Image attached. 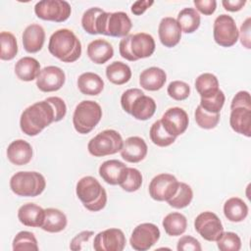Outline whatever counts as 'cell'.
Returning a JSON list of instances; mask_svg holds the SVG:
<instances>
[{
    "instance_id": "cell-3",
    "label": "cell",
    "mask_w": 251,
    "mask_h": 251,
    "mask_svg": "<svg viewBox=\"0 0 251 251\" xmlns=\"http://www.w3.org/2000/svg\"><path fill=\"white\" fill-rule=\"evenodd\" d=\"M156 48L153 36L146 32L128 34L121 39L119 44L120 55L130 62L150 57Z\"/></svg>"
},
{
    "instance_id": "cell-2",
    "label": "cell",
    "mask_w": 251,
    "mask_h": 251,
    "mask_svg": "<svg viewBox=\"0 0 251 251\" xmlns=\"http://www.w3.org/2000/svg\"><path fill=\"white\" fill-rule=\"evenodd\" d=\"M49 52L64 63H73L81 55V43L74 31L61 28L52 33L48 42Z\"/></svg>"
},
{
    "instance_id": "cell-26",
    "label": "cell",
    "mask_w": 251,
    "mask_h": 251,
    "mask_svg": "<svg viewBox=\"0 0 251 251\" xmlns=\"http://www.w3.org/2000/svg\"><path fill=\"white\" fill-rule=\"evenodd\" d=\"M156 107V102L152 97L142 94L136 97L131 104L129 115L138 121H146L153 117Z\"/></svg>"
},
{
    "instance_id": "cell-29",
    "label": "cell",
    "mask_w": 251,
    "mask_h": 251,
    "mask_svg": "<svg viewBox=\"0 0 251 251\" xmlns=\"http://www.w3.org/2000/svg\"><path fill=\"white\" fill-rule=\"evenodd\" d=\"M224 214L229 222L240 223L248 215V206L241 198L231 197L224 204Z\"/></svg>"
},
{
    "instance_id": "cell-52",
    "label": "cell",
    "mask_w": 251,
    "mask_h": 251,
    "mask_svg": "<svg viewBox=\"0 0 251 251\" xmlns=\"http://www.w3.org/2000/svg\"><path fill=\"white\" fill-rule=\"evenodd\" d=\"M153 4H154V1H152V0H150V1L149 0H138V1H135L131 5L130 10L133 15L139 16V15H142Z\"/></svg>"
},
{
    "instance_id": "cell-18",
    "label": "cell",
    "mask_w": 251,
    "mask_h": 251,
    "mask_svg": "<svg viewBox=\"0 0 251 251\" xmlns=\"http://www.w3.org/2000/svg\"><path fill=\"white\" fill-rule=\"evenodd\" d=\"M158 34L161 43L168 48L175 47L181 38V28L176 19L165 17L161 20L158 27Z\"/></svg>"
},
{
    "instance_id": "cell-40",
    "label": "cell",
    "mask_w": 251,
    "mask_h": 251,
    "mask_svg": "<svg viewBox=\"0 0 251 251\" xmlns=\"http://www.w3.org/2000/svg\"><path fill=\"white\" fill-rule=\"evenodd\" d=\"M195 122L199 127L204 129H212L216 127L220 122V113L213 114L205 111L200 105H198L194 112Z\"/></svg>"
},
{
    "instance_id": "cell-9",
    "label": "cell",
    "mask_w": 251,
    "mask_h": 251,
    "mask_svg": "<svg viewBox=\"0 0 251 251\" xmlns=\"http://www.w3.org/2000/svg\"><path fill=\"white\" fill-rule=\"evenodd\" d=\"M213 36L215 42L222 47L233 46L239 37V31L231 16L222 14L214 21Z\"/></svg>"
},
{
    "instance_id": "cell-5",
    "label": "cell",
    "mask_w": 251,
    "mask_h": 251,
    "mask_svg": "<svg viewBox=\"0 0 251 251\" xmlns=\"http://www.w3.org/2000/svg\"><path fill=\"white\" fill-rule=\"evenodd\" d=\"M46 187L45 177L38 172H18L10 179V188L18 196L35 197Z\"/></svg>"
},
{
    "instance_id": "cell-41",
    "label": "cell",
    "mask_w": 251,
    "mask_h": 251,
    "mask_svg": "<svg viewBox=\"0 0 251 251\" xmlns=\"http://www.w3.org/2000/svg\"><path fill=\"white\" fill-rule=\"evenodd\" d=\"M216 242L221 251H239L241 248L240 237L232 231H223Z\"/></svg>"
},
{
    "instance_id": "cell-21",
    "label": "cell",
    "mask_w": 251,
    "mask_h": 251,
    "mask_svg": "<svg viewBox=\"0 0 251 251\" xmlns=\"http://www.w3.org/2000/svg\"><path fill=\"white\" fill-rule=\"evenodd\" d=\"M22 38L25 50L28 53H36L42 49L45 41L44 28L40 25L31 24L25 28Z\"/></svg>"
},
{
    "instance_id": "cell-13",
    "label": "cell",
    "mask_w": 251,
    "mask_h": 251,
    "mask_svg": "<svg viewBox=\"0 0 251 251\" xmlns=\"http://www.w3.org/2000/svg\"><path fill=\"white\" fill-rule=\"evenodd\" d=\"M195 230L207 241H217L224 231L220 218L213 212L206 211L199 214L194 220Z\"/></svg>"
},
{
    "instance_id": "cell-42",
    "label": "cell",
    "mask_w": 251,
    "mask_h": 251,
    "mask_svg": "<svg viewBox=\"0 0 251 251\" xmlns=\"http://www.w3.org/2000/svg\"><path fill=\"white\" fill-rule=\"evenodd\" d=\"M104 11L98 7H92L87 9L81 17V25L85 32L89 34H97L96 32V22L98 17Z\"/></svg>"
},
{
    "instance_id": "cell-37",
    "label": "cell",
    "mask_w": 251,
    "mask_h": 251,
    "mask_svg": "<svg viewBox=\"0 0 251 251\" xmlns=\"http://www.w3.org/2000/svg\"><path fill=\"white\" fill-rule=\"evenodd\" d=\"M0 42V59L3 61H10L14 59L18 53V43L15 35L9 31H1Z\"/></svg>"
},
{
    "instance_id": "cell-36",
    "label": "cell",
    "mask_w": 251,
    "mask_h": 251,
    "mask_svg": "<svg viewBox=\"0 0 251 251\" xmlns=\"http://www.w3.org/2000/svg\"><path fill=\"white\" fill-rule=\"evenodd\" d=\"M149 135H150L151 141L159 147L170 146L176 139V137L169 134L166 131V129L164 128L160 120L153 123V125L151 126L150 130H149Z\"/></svg>"
},
{
    "instance_id": "cell-35",
    "label": "cell",
    "mask_w": 251,
    "mask_h": 251,
    "mask_svg": "<svg viewBox=\"0 0 251 251\" xmlns=\"http://www.w3.org/2000/svg\"><path fill=\"white\" fill-rule=\"evenodd\" d=\"M13 250L14 251H37L38 244L34 234L30 231L22 230L16 234L13 239Z\"/></svg>"
},
{
    "instance_id": "cell-43",
    "label": "cell",
    "mask_w": 251,
    "mask_h": 251,
    "mask_svg": "<svg viewBox=\"0 0 251 251\" xmlns=\"http://www.w3.org/2000/svg\"><path fill=\"white\" fill-rule=\"evenodd\" d=\"M142 175L135 168L127 167V175L120 186L127 192H134L141 187Z\"/></svg>"
},
{
    "instance_id": "cell-12",
    "label": "cell",
    "mask_w": 251,
    "mask_h": 251,
    "mask_svg": "<svg viewBox=\"0 0 251 251\" xmlns=\"http://www.w3.org/2000/svg\"><path fill=\"white\" fill-rule=\"evenodd\" d=\"M160 235V229L156 225L143 223L134 227L129 238V243L136 251H146L157 243Z\"/></svg>"
},
{
    "instance_id": "cell-1",
    "label": "cell",
    "mask_w": 251,
    "mask_h": 251,
    "mask_svg": "<svg viewBox=\"0 0 251 251\" xmlns=\"http://www.w3.org/2000/svg\"><path fill=\"white\" fill-rule=\"evenodd\" d=\"M55 111L46 100L35 102L25 108L20 118V127L28 136L39 134L45 127L55 122Z\"/></svg>"
},
{
    "instance_id": "cell-6",
    "label": "cell",
    "mask_w": 251,
    "mask_h": 251,
    "mask_svg": "<svg viewBox=\"0 0 251 251\" xmlns=\"http://www.w3.org/2000/svg\"><path fill=\"white\" fill-rule=\"evenodd\" d=\"M132 23L125 12H103L96 22L97 34L113 37H126L129 34Z\"/></svg>"
},
{
    "instance_id": "cell-11",
    "label": "cell",
    "mask_w": 251,
    "mask_h": 251,
    "mask_svg": "<svg viewBox=\"0 0 251 251\" xmlns=\"http://www.w3.org/2000/svg\"><path fill=\"white\" fill-rule=\"evenodd\" d=\"M179 181L171 174H159L149 183V195L156 201H168L176 192Z\"/></svg>"
},
{
    "instance_id": "cell-48",
    "label": "cell",
    "mask_w": 251,
    "mask_h": 251,
    "mask_svg": "<svg viewBox=\"0 0 251 251\" xmlns=\"http://www.w3.org/2000/svg\"><path fill=\"white\" fill-rule=\"evenodd\" d=\"M193 4L197 12L206 16L214 14L217 8V1L215 0H194Z\"/></svg>"
},
{
    "instance_id": "cell-51",
    "label": "cell",
    "mask_w": 251,
    "mask_h": 251,
    "mask_svg": "<svg viewBox=\"0 0 251 251\" xmlns=\"http://www.w3.org/2000/svg\"><path fill=\"white\" fill-rule=\"evenodd\" d=\"M250 24H251V18L248 17L241 25L240 26V42L241 44L247 48H251V37H250Z\"/></svg>"
},
{
    "instance_id": "cell-31",
    "label": "cell",
    "mask_w": 251,
    "mask_h": 251,
    "mask_svg": "<svg viewBox=\"0 0 251 251\" xmlns=\"http://www.w3.org/2000/svg\"><path fill=\"white\" fill-rule=\"evenodd\" d=\"M106 76L113 84L122 85L128 82L131 78V70L126 63L115 61L107 66Z\"/></svg>"
},
{
    "instance_id": "cell-38",
    "label": "cell",
    "mask_w": 251,
    "mask_h": 251,
    "mask_svg": "<svg viewBox=\"0 0 251 251\" xmlns=\"http://www.w3.org/2000/svg\"><path fill=\"white\" fill-rule=\"evenodd\" d=\"M195 88L201 96H205L219 90V80L217 76L210 73H204L195 79Z\"/></svg>"
},
{
    "instance_id": "cell-53",
    "label": "cell",
    "mask_w": 251,
    "mask_h": 251,
    "mask_svg": "<svg viewBox=\"0 0 251 251\" xmlns=\"http://www.w3.org/2000/svg\"><path fill=\"white\" fill-rule=\"evenodd\" d=\"M224 8L228 12H238L246 4L245 0H224L222 1Z\"/></svg>"
},
{
    "instance_id": "cell-16",
    "label": "cell",
    "mask_w": 251,
    "mask_h": 251,
    "mask_svg": "<svg viewBox=\"0 0 251 251\" xmlns=\"http://www.w3.org/2000/svg\"><path fill=\"white\" fill-rule=\"evenodd\" d=\"M65 81L66 75L61 68L47 66L40 71L36 78V86L42 92H53L61 89Z\"/></svg>"
},
{
    "instance_id": "cell-27",
    "label": "cell",
    "mask_w": 251,
    "mask_h": 251,
    "mask_svg": "<svg viewBox=\"0 0 251 251\" xmlns=\"http://www.w3.org/2000/svg\"><path fill=\"white\" fill-rule=\"evenodd\" d=\"M39 62L32 57H23L15 65V74L23 81H32L36 79L40 73Z\"/></svg>"
},
{
    "instance_id": "cell-50",
    "label": "cell",
    "mask_w": 251,
    "mask_h": 251,
    "mask_svg": "<svg viewBox=\"0 0 251 251\" xmlns=\"http://www.w3.org/2000/svg\"><path fill=\"white\" fill-rule=\"evenodd\" d=\"M237 107H245V108L251 109V99L248 91L241 90L234 95V97L231 100L230 109L237 108Z\"/></svg>"
},
{
    "instance_id": "cell-45",
    "label": "cell",
    "mask_w": 251,
    "mask_h": 251,
    "mask_svg": "<svg viewBox=\"0 0 251 251\" xmlns=\"http://www.w3.org/2000/svg\"><path fill=\"white\" fill-rule=\"evenodd\" d=\"M177 251H201L202 247L200 242L190 235H183L177 241Z\"/></svg>"
},
{
    "instance_id": "cell-15",
    "label": "cell",
    "mask_w": 251,
    "mask_h": 251,
    "mask_svg": "<svg viewBox=\"0 0 251 251\" xmlns=\"http://www.w3.org/2000/svg\"><path fill=\"white\" fill-rule=\"evenodd\" d=\"M160 121L166 131L175 137L184 133L189 124L187 113L179 107L168 109Z\"/></svg>"
},
{
    "instance_id": "cell-23",
    "label": "cell",
    "mask_w": 251,
    "mask_h": 251,
    "mask_svg": "<svg viewBox=\"0 0 251 251\" xmlns=\"http://www.w3.org/2000/svg\"><path fill=\"white\" fill-rule=\"evenodd\" d=\"M167 80L166 72L158 67H150L143 70L139 75L140 86L148 91L161 89Z\"/></svg>"
},
{
    "instance_id": "cell-30",
    "label": "cell",
    "mask_w": 251,
    "mask_h": 251,
    "mask_svg": "<svg viewBox=\"0 0 251 251\" xmlns=\"http://www.w3.org/2000/svg\"><path fill=\"white\" fill-rule=\"evenodd\" d=\"M68 220L62 211L55 208L45 209V218L41 228L47 232L56 233L64 230L67 226Z\"/></svg>"
},
{
    "instance_id": "cell-44",
    "label": "cell",
    "mask_w": 251,
    "mask_h": 251,
    "mask_svg": "<svg viewBox=\"0 0 251 251\" xmlns=\"http://www.w3.org/2000/svg\"><path fill=\"white\" fill-rule=\"evenodd\" d=\"M167 92L174 100L182 101L188 98L190 94V86L184 81L174 80L168 85Z\"/></svg>"
},
{
    "instance_id": "cell-24",
    "label": "cell",
    "mask_w": 251,
    "mask_h": 251,
    "mask_svg": "<svg viewBox=\"0 0 251 251\" xmlns=\"http://www.w3.org/2000/svg\"><path fill=\"white\" fill-rule=\"evenodd\" d=\"M229 125L237 133L251 136V109L245 107H237L230 109Z\"/></svg>"
},
{
    "instance_id": "cell-4",
    "label": "cell",
    "mask_w": 251,
    "mask_h": 251,
    "mask_svg": "<svg viewBox=\"0 0 251 251\" xmlns=\"http://www.w3.org/2000/svg\"><path fill=\"white\" fill-rule=\"evenodd\" d=\"M75 193L83 207L90 212L101 211L107 204L105 188L91 176H83L76 182Z\"/></svg>"
},
{
    "instance_id": "cell-32",
    "label": "cell",
    "mask_w": 251,
    "mask_h": 251,
    "mask_svg": "<svg viewBox=\"0 0 251 251\" xmlns=\"http://www.w3.org/2000/svg\"><path fill=\"white\" fill-rule=\"evenodd\" d=\"M162 225L168 235L178 236L185 232L187 227V220L184 215L178 212H173L164 218Z\"/></svg>"
},
{
    "instance_id": "cell-34",
    "label": "cell",
    "mask_w": 251,
    "mask_h": 251,
    "mask_svg": "<svg viewBox=\"0 0 251 251\" xmlns=\"http://www.w3.org/2000/svg\"><path fill=\"white\" fill-rule=\"evenodd\" d=\"M193 199V191L190 185L185 182H179L176 194L169 199L168 204L175 209H183L187 207Z\"/></svg>"
},
{
    "instance_id": "cell-28",
    "label": "cell",
    "mask_w": 251,
    "mask_h": 251,
    "mask_svg": "<svg viewBox=\"0 0 251 251\" xmlns=\"http://www.w3.org/2000/svg\"><path fill=\"white\" fill-rule=\"evenodd\" d=\"M77 87L82 94L95 96L102 92L104 88V81L97 74L86 72L78 76Z\"/></svg>"
},
{
    "instance_id": "cell-25",
    "label": "cell",
    "mask_w": 251,
    "mask_h": 251,
    "mask_svg": "<svg viewBox=\"0 0 251 251\" xmlns=\"http://www.w3.org/2000/svg\"><path fill=\"white\" fill-rule=\"evenodd\" d=\"M87 56L94 64L102 65L114 56V48L107 40L97 38L87 45Z\"/></svg>"
},
{
    "instance_id": "cell-14",
    "label": "cell",
    "mask_w": 251,
    "mask_h": 251,
    "mask_svg": "<svg viewBox=\"0 0 251 251\" xmlns=\"http://www.w3.org/2000/svg\"><path fill=\"white\" fill-rule=\"evenodd\" d=\"M126 243L125 233L120 228H108L98 232L93 241L96 251H123Z\"/></svg>"
},
{
    "instance_id": "cell-7",
    "label": "cell",
    "mask_w": 251,
    "mask_h": 251,
    "mask_svg": "<svg viewBox=\"0 0 251 251\" xmlns=\"http://www.w3.org/2000/svg\"><path fill=\"white\" fill-rule=\"evenodd\" d=\"M101 106L92 100L79 102L73 115V125L75 129L80 134L89 133L101 121Z\"/></svg>"
},
{
    "instance_id": "cell-22",
    "label": "cell",
    "mask_w": 251,
    "mask_h": 251,
    "mask_svg": "<svg viewBox=\"0 0 251 251\" xmlns=\"http://www.w3.org/2000/svg\"><path fill=\"white\" fill-rule=\"evenodd\" d=\"M44 218L45 210L34 203L24 204L18 210V219L25 226L41 227Z\"/></svg>"
},
{
    "instance_id": "cell-10",
    "label": "cell",
    "mask_w": 251,
    "mask_h": 251,
    "mask_svg": "<svg viewBox=\"0 0 251 251\" xmlns=\"http://www.w3.org/2000/svg\"><path fill=\"white\" fill-rule=\"evenodd\" d=\"M34 13L43 21L63 23L70 18L72 8L65 0H42L35 4Z\"/></svg>"
},
{
    "instance_id": "cell-33",
    "label": "cell",
    "mask_w": 251,
    "mask_h": 251,
    "mask_svg": "<svg viewBox=\"0 0 251 251\" xmlns=\"http://www.w3.org/2000/svg\"><path fill=\"white\" fill-rule=\"evenodd\" d=\"M176 22L184 33H193L200 26L201 18L194 8L182 9L176 18Z\"/></svg>"
},
{
    "instance_id": "cell-20",
    "label": "cell",
    "mask_w": 251,
    "mask_h": 251,
    "mask_svg": "<svg viewBox=\"0 0 251 251\" xmlns=\"http://www.w3.org/2000/svg\"><path fill=\"white\" fill-rule=\"evenodd\" d=\"M32 155L33 151L31 145L24 139H16L8 145V160L16 166H24L28 164L32 159Z\"/></svg>"
},
{
    "instance_id": "cell-47",
    "label": "cell",
    "mask_w": 251,
    "mask_h": 251,
    "mask_svg": "<svg viewBox=\"0 0 251 251\" xmlns=\"http://www.w3.org/2000/svg\"><path fill=\"white\" fill-rule=\"evenodd\" d=\"M45 100L48 101L49 103H51V105L54 108L55 115H56L55 123L62 121L65 118L66 114H67V105H66L65 101L62 98L58 97V96L47 97Z\"/></svg>"
},
{
    "instance_id": "cell-46",
    "label": "cell",
    "mask_w": 251,
    "mask_h": 251,
    "mask_svg": "<svg viewBox=\"0 0 251 251\" xmlns=\"http://www.w3.org/2000/svg\"><path fill=\"white\" fill-rule=\"evenodd\" d=\"M142 94H144V93L139 88H129V89L126 90L122 94V97H121V105H122V108L124 109V111L126 112L127 114H129L131 104L133 103V101L135 100L136 97H138Z\"/></svg>"
},
{
    "instance_id": "cell-49",
    "label": "cell",
    "mask_w": 251,
    "mask_h": 251,
    "mask_svg": "<svg viewBox=\"0 0 251 251\" xmlns=\"http://www.w3.org/2000/svg\"><path fill=\"white\" fill-rule=\"evenodd\" d=\"M94 235V232L91 230H83L77 233L71 241L70 248L73 251H77L82 248V243H86Z\"/></svg>"
},
{
    "instance_id": "cell-39",
    "label": "cell",
    "mask_w": 251,
    "mask_h": 251,
    "mask_svg": "<svg viewBox=\"0 0 251 251\" xmlns=\"http://www.w3.org/2000/svg\"><path fill=\"white\" fill-rule=\"evenodd\" d=\"M200 106L207 112L213 113V114H218L221 112L222 108L224 107L225 101H226V96L225 93L219 89L214 93L201 96L200 97Z\"/></svg>"
},
{
    "instance_id": "cell-17",
    "label": "cell",
    "mask_w": 251,
    "mask_h": 251,
    "mask_svg": "<svg viewBox=\"0 0 251 251\" xmlns=\"http://www.w3.org/2000/svg\"><path fill=\"white\" fill-rule=\"evenodd\" d=\"M127 175V167L125 163L113 159L103 162L99 167V176L108 184L120 185Z\"/></svg>"
},
{
    "instance_id": "cell-19",
    "label": "cell",
    "mask_w": 251,
    "mask_h": 251,
    "mask_svg": "<svg viewBox=\"0 0 251 251\" xmlns=\"http://www.w3.org/2000/svg\"><path fill=\"white\" fill-rule=\"evenodd\" d=\"M122 158L128 163H138L142 161L148 152L145 140L139 136H130L124 141L120 151Z\"/></svg>"
},
{
    "instance_id": "cell-8",
    "label": "cell",
    "mask_w": 251,
    "mask_h": 251,
    "mask_svg": "<svg viewBox=\"0 0 251 251\" xmlns=\"http://www.w3.org/2000/svg\"><path fill=\"white\" fill-rule=\"evenodd\" d=\"M123 144L122 135L117 130L105 129L89 140L87 150L94 157H104L121 151Z\"/></svg>"
}]
</instances>
